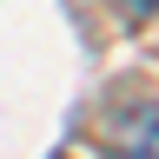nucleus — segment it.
<instances>
[{
	"label": "nucleus",
	"instance_id": "nucleus-1",
	"mask_svg": "<svg viewBox=\"0 0 159 159\" xmlns=\"http://www.w3.org/2000/svg\"><path fill=\"white\" fill-rule=\"evenodd\" d=\"M119 7H126L133 20H152V13H159V0H119Z\"/></svg>",
	"mask_w": 159,
	"mask_h": 159
},
{
	"label": "nucleus",
	"instance_id": "nucleus-2",
	"mask_svg": "<svg viewBox=\"0 0 159 159\" xmlns=\"http://www.w3.org/2000/svg\"><path fill=\"white\" fill-rule=\"evenodd\" d=\"M139 152H159V119H152L146 133H139Z\"/></svg>",
	"mask_w": 159,
	"mask_h": 159
}]
</instances>
